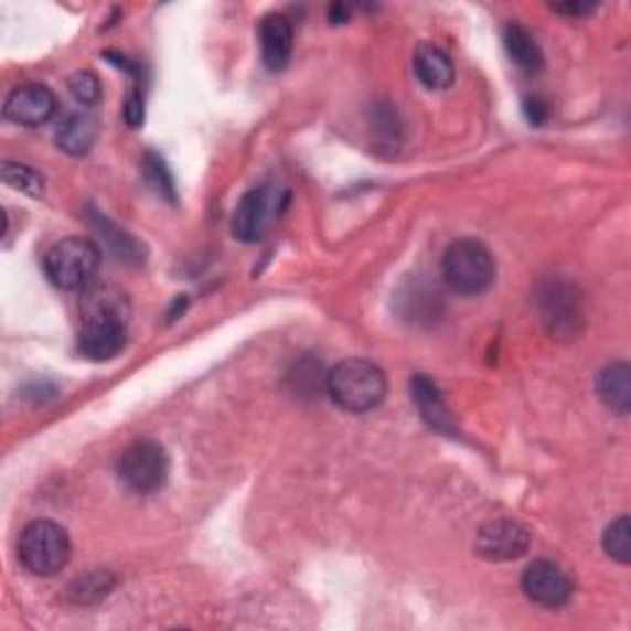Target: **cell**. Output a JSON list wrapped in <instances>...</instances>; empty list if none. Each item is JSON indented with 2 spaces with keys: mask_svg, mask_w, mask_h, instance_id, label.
I'll use <instances>...</instances> for the list:
<instances>
[{
  "mask_svg": "<svg viewBox=\"0 0 631 631\" xmlns=\"http://www.w3.org/2000/svg\"><path fill=\"white\" fill-rule=\"evenodd\" d=\"M101 265V249L87 237H65L42 257V269L50 284L62 291H84L94 284Z\"/></svg>",
  "mask_w": 631,
  "mask_h": 631,
  "instance_id": "3",
  "label": "cell"
},
{
  "mask_svg": "<svg viewBox=\"0 0 631 631\" xmlns=\"http://www.w3.org/2000/svg\"><path fill=\"white\" fill-rule=\"evenodd\" d=\"M523 111H525V119L535 126H541L550 117V104L545 97H525Z\"/></svg>",
  "mask_w": 631,
  "mask_h": 631,
  "instance_id": "26",
  "label": "cell"
},
{
  "mask_svg": "<svg viewBox=\"0 0 631 631\" xmlns=\"http://www.w3.org/2000/svg\"><path fill=\"white\" fill-rule=\"evenodd\" d=\"M373 129L377 136H381V141H399L403 139V124H399V119H397V111H393V107H387V104L375 107Z\"/></svg>",
  "mask_w": 631,
  "mask_h": 631,
  "instance_id": "25",
  "label": "cell"
},
{
  "mask_svg": "<svg viewBox=\"0 0 631 631\" xmlns=\"http://www.w3.org/2000/svg\"><path fill=\"white\" fill-rule=\"evenodd\" d=\"M289 205V191H284L277 183H261L252 188L249 193L242 195V200L233 213V235L239 242H259L277 220L281 217L284 207Z\"/></svg>",
  "mask_w": 631,
  "mask_h": 631,
  "instance_id": "5",
  "label": "cell"
},
{
  "mask_svg": "<svg viewBox=\"0 0 631 631\" xmlns=\"http://www.w3.org/2000/svg\"><path fill=\"white\" fill-rule=\"evenodd\" d=\"M415 75L427 89L439 92L454 84V62L437 45H423L415 52Z\"/></svg>",
  "mask_w": 631,
  "mask_h": 631,
  "instance_id": "16",
  "label": "cell"
},
{
  "mask_svg": "<svg viewBox=\"0 0 631 631\" xmlns=\"http://www.w3.org/2000/svg\"><path fill=\"white\" fill-rule=\"evenodd\" d=\"M441 279L459 297H479L496 281V259L483 242L457 239L441 257Z\"/></svg>",
  "mask_w": 631,
  "mask_h": 631,
  "instance_id": "2",
  "label": "cell"
},
{
  "mask_svg": "<svg viewBox=\"0 0 631 631\" xmlns=\"http://www.w3.org/2000/svg\"><path fill=\"white\" fill-rule=\"evenodd\" d=\"M523 595L545 609L565 607L573 597V580L557 563L535 560L523 573Z\"/></svg>",
  "mask_w": 631,
  "mask_h": 631,
  "instance_id": "9",
  "label": "cell"
},
{
  "mask_svg": "<svg viewBox=\"0 0 631 631\" xmlns=\"http://www.w3.org/2000/svg\"><path fill=\"white\" fill-rule=\"evenodd\" d=\"M141 175H143L146 185H149L158 197L168 200V203H175L178 200L175 181H173L171 168H168V163L163 161V156L151 153V151L146 153L141 161Z\"/></svg>",
  "mask_w": 631,
  "mask_h": 631,
  "instance_id": "20",
  "label": "cell"
},
{
  "mask_svg": "<svg viewBox=\"0 0 631 631\" xmlns=\"http://www.w3.org/2000/svg\"><path fill=\"white\" fill-rule=\"evenodd\" d=\"M99 124L89 111H69L57 124V146L69 156H84L97 141Z\"/></svg>",
  "mask_w": 631,
  "mask_h": 631,
  "instance_id": "14",
  "label": "cell"
},
{
  "mask_svg": "<svg viewBox=\"0 0 631 631\" xmlns=\"http://www.w3.org/2000/svg\"><path fill=\"white\" fill-rule=\"evenodd\" d=\"M597 395L607 409L627 417L631 407V367L624 361L609 363L597 377Z\"/></svg>",
  "mask_w": 631,
  "mask_h": 631,
  "instance_id": "15",
  "label": "cell"
},
{
  "mask_svg": "<svg viewBox=\"0 0 631 631\" xmlns=\"http://www.w3.org/2000/svg\"><path fill=\"white\" fill-rule=\"evenodd\" d=\"M69 535L55 521H33L20 533L18 557L28 573L38 577L57 575L69 563Z\"/></svg>",
  "mask_w": 631,
  "mask_h": 631,
  "instance_id": "4",
  "label": "cell"
},
{
  "mask_svg": "<svg viewBox=\"0 0 631 631\" xmlns=\"http://www.w3.org/2000/svg\"><path fill=\"white\" fill-rule=\"evenodd\" d=\"M259 47L261 62L271 72H281L289 67L293 52V25L287 15L269 13L259 23Z\"/></svg>",
  "mask_w": 631,
  "mask_h": 631,
  "instance_id": "13",
  "label": "cell"
},
{
  "mask_svg": "<svg viewBox=\"0 0 631 631\" xmlns=\"http://www.w3.org/2000/svg\"><path fill=\"white\" fill-rule=\"evenodd\" d=\"M602 548L619 565L631 563V521L629 515H619L605 528L602 535Z\"/></svg>",
  "mask_w": 631,
  "mask_h": 631,
  "instance_id": "22",
  "label": "cell"
},
{
  "mask_svg": "<svg viewBox=\"0 0 631 631\" xmlns=\"http://www.w3.org/2000/svg\"><path fill=\"white\" fill-rule=\"evenodd\" d=\"M129 341L124 319H84L77 335L79 353L94 363H107L117 357Z\"/></svg>",
  "mask_w": 631,
  "mask_h": 631,
  "instance_id": "11",
  "label": "cell"
},
{
  "mask_svg": "<svg viewBox=\"0 0 631 631\" xmlns=\"http://www.w3.org/2000/svg\"><path fill=\"white\" fill-rule=\"evenodd\" d=\"M409 395H413L417 413L425 419L427 427H432L435 432L447 435V437L457 435L454 415H451L447 399L445 395H441L439 385L432 381V377L415 375L413 381H409Z\"/></svg>",
  "mask_w": 631,
  "mask_h": 631,
  "instance_id": "12",
  "label": "cell"
},
{
  "mask_svg": "<svg viewBox=\"0 0 631 631\" xmlns=\"http://www.w3.org/2000/svg\"><path fill=\"white\" fill-rule=\"evenodd\" d=\"M325 393L343 413L365 415L381 407L387 395V375L365 357H345L325 373Z\"/></svg>",
  "mask_w": 631,
  "mask_h": 631,
  "instance_id": "1",
  "label": "cell"
},
{
  "mask_svg": "<svg viewBox=\"0 0 631 631\" xmlns=\"http://www.w3.org/2000/svg\"><path fill=\"white\" fill-rule=\"evenodd\" d=\"M535 301H538L541 319L545 323L555 339H577L582 331V297L570 281L563 279H548L541 284L538 293H535Z\"/></svg>",
  "mask_w": 631,
  "mask_h": 631,
  "instance_id": "7",
  "label": "cell"
},
{
  "mask_svg": "<svg viewBox=\"0 0 631 631\" xmlns=\"http://www.w3.org/2000/svg\"><path fill=\"white\" fill-rule=\"evenodd\" d=\"M3 114L18 126H42L57 114V97L45 84H20L8 94Z\"/></svg>",
  "mask_w": 631,
  "mask_h": 631,
  "instance_id": "10",
  "label": "cell"
},
{
  "mask_svg": "<svg viewBox=\"0 0 631 631\" xmlns=\"http://www.w3.org/2000/svg\"><path fill=\"white\" fill-rule=\"evenodd\" d=\"M114 587V577L107 573H89L84 575L82 580L75 582L72 587V597L77 599V602H94V599H101Z\"/></svg>",
  "mask_w": 631,
  "mask_h": 631,
  "instance_id": "24",
  "label": "cell"
},
{
  "mask_svg": "<svg viewBox=\"0 0 631 631\" xmlns=\"http://www.w3.org/2000/svg\"><path fill=\"white\" fill-rule=\"evenodd\" d=\"M82 316L84 319H124L129 316V301L124 293L107 284L84 289L82 293Z\"/></svg>",
  "mask_w": 631,
  "mask_h": 631,
  "instance_id": "18",
  "label": "cell"
},
{
  "mask_svg": "<svg viewBox=\"0 0 631 631\" xmlns=\"http://www.w3.org/2000/svg\"><path fill=\"white\" fill-rule=\"evenodd\" d=\"M555 13L567 15V18H585V15H592L597 6L595 3H560V6H550Z\"/></svg>",
  "mask_w": 631,
  "mask_h": 631,
  "instance_id": "27",
  "label": "cell"
},
{
  "mask_svg": "<svg viewBox=\"0 0 631 631\" xmlns=\"http://www.w3.org/2000/svg\"><path fill=\"white\" fill-rule=\"evenodd\" d=\"M67 89H69L72 97H75V101L82 104L84 109L97 107V104L101 101V82L89 69L75 72V75L67 79Z\"/></svg>",
  "mask_w": 631,
  "mask_h": 631,
  "instance_id": "23",
  "label": "cell"
},
{
  "mask_svg": "<svg viewBox=\"0 0 631 631\" xmlns=\"http://www.w3.org/2000/svg\"><path fill=\"white\" fill-rule=\"evenodd\" d=\"M531 548V533L528 528H523L521 523L499 518L483 523L477 533V543H473V550L479 557L491 563H509L518 560Z\"/></svg>",
  "mask_w": 631,
  "mask_h": 631,
  "instance_id": "8",
  "label": "cell"
},
{
  "mask_svg": "<svg viewBox=\"0 0 631 631\" xmlns=\"http://www.w3.org/2000/svg\"><path fill=\"white\" fill-rule=\"evenodd\" d=\"M503 45H506V52L515 67H521L523 72L543 69V50L523 25L509 23L503 28Z\"/></svg>",
  "mask_w": 631,
  "mask_h": 631,
  "instance_id": "19",
  "label": "cell"
},
{
  "mask_svg": "<svg viewBox=\"0 0 631 631\" xmlns=\"http://www.w3.org/2000/svg\"><path fill=\"white\" fill-rule=\"evenodd\" d=\"M168 471H171L168 454L156 439L133 441L131 447L124 449L117 467L124 489L139 493V496H151V493L161 491L168 481Z\"/></svg>",
  "mask_w": 631,
  "mask_h": 631,
  "instance_id": "6",
  "label": "cell"
},
{
  "mask_svg": "<svg viewBox=\"0 0 631 631\" xmlns=\"http://www.w3.org/2000/svg\"><path fill=\"white\" fill-rule=\"evenodd\" d=\"M0 175H3L6 185L15 188V191L25 193L30 197H42V193H45V181H42V175L35 168H30L25 163L3 161L0 163Z\"/></svg>",
  "mask_w": 631,
  "mask_h": 631,
  "instance_id": "21",
  "label": "cell"
},
{
  "mask_svg": "<svg viewBox=\"0 0 631 631\" xmlns=\"http://www.w3.org/2000/svg\"><path fill=\"white\" fill-rule=\"evenodd\" d=\"M89 225L94 229V235L99 237V242L107 247L114 257L126 261V265H139L141 257V245L136 242L129 233H124L121 227L111 223L107 215H101L99 210H89Z\"/></svg>",
  "mask_w": 631,
  "mask_h": 631,
  "instance_id": "17",
  "label": "cell"
}]
</instances>
